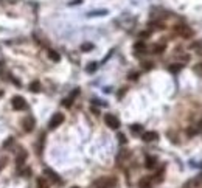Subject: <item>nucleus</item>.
<instances>
[{
	"mask_svg": "<svg viewBox=\"0 0 202 188\" xmlns=\"http://www.w3.org/2000/svg\"><path fill=\"white\" fill-rule=\"evenodd\" d=\"M104 14H107V11H96V13H92L89 16H104Z\"/></svg>",
	"mask_w": 202,
	"mask_h": 188,
	"instance_id": "5701e85b",
	"label": "nucleus"
},
{
	"mask_svg": "<svg viewBox=\"0 0 202 188\" xmlns=\"http://www.w3.org/2000/svg\"><path fill=\"white\" fill-rule=\"evenodd\" d=\"M92 48H93V44H82V45H81V50H82V51H90Z\"/></svg>",
	"mask_w": 202,
	"mask_h": 188,
	"instance_id": "4be33fe9",
	"label": "nucleus"
},
{
	"mask_svg": "<svg viewBox=\"0 0 202 188\" xmlns=\"http://www.w3.org/2000/svg\"><path fill=\"white\" fill-rule=\"evenodd\" d=\"M78 94H80V90L76 89V90L72 94V96H69V98H65V99L62 101V106H64V107H70V106L73 104V99H75V96H76Z\"/></svg>",
	"mask_w": 202,
	"mask_h": 188,
	"instance_id": "9d476101",
	"label": "nucleus"
},
{
	"mask_svg": "<svg viewBox=\"0 0 202 188\" xmlns=\"http://www.w3.org/2000/svg\"><path fill=\"white\" fill-rule=\"evenodd\" d=\"M182 67H184L182 64H173V65H169V67H168V70H169L171 73H177V72H180V70H182Z\"/></svg>",
	"mask_w": 202,
	"mask_h": 188,
	"instance_id": "dca6fc26",
	"label": "nucleus"
},
{
	"mask_svg": "<svg viewBox=\"0 0 202 188\" xmlns=\"http://www.w3.org/2000/svg\"><path fill=\"white\" fill-rule=\"evenodd\" d=\"M22 124H23V131H25V132H31V131L34 129L36 120H34L33 117H25L23 121H22Z\"/></svg>",
	"mask_w": 202,
	"mask_h": 188,
	"instance_id": "0eeeda50",
	"label": "nucleus"
},
{
	"mask_svg": "<svg viewBox=\"0 0 202 188\" xmlns=\"http://www.w3.org/2000/svg\"><path fill=\"white\" fill-rule=\"evenodd\" d=\"M38 188H48V182H47V179L39 177V179H38Z\"/></svg>",
	"mask_w": 202,
	"mask_h": 188,
	"instance_id": "a211bd4d",
	"label": "nucleus"
},
{
	"mask_svg": "<svg viewBox=\"0 0 202 188\" xmlns=\"http://www.w3.org/2000/svg\"><path fill=\"white\" fill-rule=\"evenodd\" d=\"M156 165H157V159L153 157V155H148L146 157V162H145V166L148 170H153V168H156Z\"/></svg>",
	"mask_w": 202,
	"mask_h": 188,
	"instance_id": "1a4fd4ad",
	"label": "nucleus"
},
{
	"mask_svg": "<svg viewBox=\"0 0 202 188\" xmlns=\"http://www.w3.org/2000/svg\"><path fill=\"white\" fill-rule=\"evenodd\" d=\"M118 140H120V143H123V145L127 141L126 139H124V135H123V134H118Z\"/></svg>",
	"mask_w": 202,
	"mask_h": 188,
	"instance_id": "b1692460",
	"label": "nucleus"
},
{
	"mask_svg": "<svg viewBox=\"0 0 202 188\" xmlns=\"http://www.w3.org/2000/svg\"><path fill=\"white\" fill-rule=\"evenodd\" d=\"M11 104H13L14 110H25V109H28V104H27L25 98H22V96H14L11 99Z\"/></svg>",
	"mask_w": 202,
	"mask_h": 188,
	"instance_id": "20e7f679",
	"label": "nucleus"
},
{
	"mask_svg": "<svg viewBox=\"0 0 202 188\" xmlns=\"http://www.w3.org/2000/svg\"><path fill=\"white\" fill-rule=\"evenodd\" d=\"M48 58L53 61V62H59L61 61V54L54 50H48Z\"/></svg>",
	"mask_w": 202,
	"mask_h": 188,
	"instance_id": "f8f14e48",
	"label": "nucleus"
},
{
	"mask_svg": "<svg viewBox=\"0 0 202 188\" xmlns=\"http://www.w3.org/2000/svg\"><path fill=\"white\" fill-rule=\"evenodd\" d=\"M72 188H80V187H72Z\"/></svg>",
	"mask_w": 202,
	"mask_h": 188,
	"instance_id": "cd10ccee",
	"label": "nucleus"
},
{
	"mask_svg": "<svg viewBox=\"0 0 202 188\" xmlns=\"http://www.w3.org/2000/svg\"><path fill=\"white\" fill-rule=\"evenodd\" d=\"M96 67H98V64H96V62H92V64H89V65L85 67V70H87L89 73H92V72L96 70Z\"/></svg>",
	"mask_w": 202,
	"mask_h": 188,
	"instance_id": "aec40b11",
	"label": "nucleus"
},
{
	"mask_svg": "<svg viewBox=\"0 0 202 188\" xmlns=\"http://www.w3.org/2000/svg\"><path fill=\"white\" fill-rule=\"evenodd\" d=\"M129 79H137V73H131L129 75Z\"/></svg>",
	"mask_w": 202,
	"mask_h": 188,
	"instance_id": "bb28decb",
	"label": "nucleus"
},
{
	"mask_svg": "<svg viewBox=\"0 0 202 188\" xmlns=\"http://www.w3.org/2000/svg\"><path fill=\"white\" fill-rule=\"evenodd\" d=\"M104 123H106L111 129H118V128H120V120H118L115 115H112V114H106V115H104Z\"/></svg>",
	"mask_w": 202,
	"mask_h": 188,
	"instance_id": "39448f33",
	"label": "nucleus"
},
{
	"mask_svg": "<svg viewBox=\"0 0 202 188\" xmlns=\"http://www.w3.org/2000/svg\"><path fill=\"white\" fill-rule=\"evenodd\" d=\"M64 120H65L64 114H62V112H56V114L51 117V120H50V123H48V128H50V129H56L58 126H61V124L64 123Z\"/></svg>",
	"mask_w": 202,
	"mask_h": 188,
	"instance_id": "7ed1b4c3",
	"label": "nucleus"
},
{
	"mask_svg": "<svg viewBox=\"0 0 202 188\" xmlns=\"http://www.w3.org/2000/svg\"><path fill=\"white\" fill-rule=\"evenodd\" d=\"M174 31H176L177 34H180L182 38H185V39H191V38L194 36V31H193L190 27H187V25H177V27L174 28Z\"/></svg>",
	"mask_w": 202,
	"mask_h": 188,
	"instance_id": "f03ea898",
	"label": "nucleus"
},
{
	"mask_svg": "<svg viewBox=\"0 0 202 188\" xmlns=\"http://www.w3.org/2000/svg\"><path fill=\"white\" fill-rule=\"evenodd\" d=\"M146 36H149V31H145V33H140V38H142V39H145Z\"/></svg>",
	"mask_w": 202,
	"mask_h": 188,
	"instance_id": "393cba45",
	"label": "nucleus"
},
{
	"mask_svg": "<svg viewBox=\"0 0 202 188\" xmlns=\"http://www.w3.org/2000/svg\"><path fill=\"white\" fill-rule=\"evenodd\" d=\"M117 185V180L114 177H100L93 182L92 188H114Z\"/></svg>",
	"mask_w": 202,
	"mask_h": 188,
	"instance_id": "f257e3e1",
	"label": "nucleus"
},
{
	"mask_svg": "<svg viewBox=\"0 0 202 188\" xmlns=\"http://www.w3.org/2000/svg\"><path fill=\"white\" fill-rule=\"evenodd\" d=\"M138 187H140V188H153V182H151V179H148V177H143V179H140V182H138Z\"/></svg>",
	"mask_w": 202,
	"mask_h": 188,
	"instance_id": "9b49d317",
	"label": "nucleus"
},
{
	"mask_svg": "<svg viewBox=\"0 0 202 188\" xmlns=\"http://www.w3.org/2000/svg\"><path fill=\"white\" fill-rule=\"evenodd\" d=\"M145 44L143 42H137L135 45H134V50H137V51H145Z\"/></svg>",
	"mask_w": 202,
	"mask_h": 188,
	"instance_id": "412c9836",
	"label": "nucleus"
},
{
	"mask_svg": "<svg viewBox=\"0 0 202 188\" xmlns=\"http://www.w3.org/2000/svg\"><path fill=\"white\" fill-rule=\"evenodd\" d=\"M131 131H132L134 134H142V132H143V128H142V124H132V126H131Z\"/></svg>",
	"mask_w": 202,
	"mask_h": 188,
	"instance_id": "f3484780",
	"label": "nucleus"
},
{
	"mask_svg": "<svg viewBox=\"0 0 202 188\" xmlns=\"http://www.w3.org/2000/svg\"><path fill=\"white\" fill-rule=\"evenodd\" d=\"M30 92H33V94L40 92V83L39 81H34V83H31V84H30Z\"/></svg>",
	"mask_w": 202,
	"mask_h": 188,
	"instance_id": "4468645a",
	"label": "nucleus"
},
{
	"mask_svg": "<svg viewBox=\"0 0 202 188\" xmlns=\"http://www.w3.org/2000/svg\"><path fill=\"white\" fill-rule=\"evenodd\" d=\"M157 132H154V131H149V132H142V139L143 141H154L157 140Z\"/></svg>",
	"mask_w": 202,
	"mask_h": 188,
	"instance_id": "6e6552de",
	"label": "nucleus"
},
{
	"mask_svg": "<svg viewBox=\"0 0 202 188\" xmlns=\"http://www.w3.org/2000/svg\"><path fill=\"white\" fill-rule=\"evenodd\" d=\"M30 173H31V170H30V168L23 170V176H25V177H27V176H30Z\"/></svg>",
	"mask_w": 202,
	"mask_h": 188,
	"instance_id": "a878e982",
	"label": "nucleus"
},
{
	"mask_svg": "<svg viewBox=\"0 0 202 188\" xmlns=\"http://www.w3.org/2000/svg\"><path fill=\"white\" fill-rule=\"evenodd\" d=\"M193 72L198 75V76H202V62H199V64H196L194 67H193Z\"/></svg>",
	"mask_w": 202,
	"mask_h": 188,
	"instance_id": "6ab92c4d",
	"label": "nucleus"
},
{
	"mask_svg": "<svg viewBox=\"0 0 202 188\" xmlns=\"http://www.w3.org/2000/svg\"><path fill=\"white\" fill-rule=\"evenodd\" d=\"M163 50H165V45H163V44H156V45H153V50H151V51H153V53H154V54H160V53H163Z\"/></svg>",
	"mask_w": 202,
	"mask_h": 188,
	"instance_id": "2eb2a0df",
	"label": "nucleus"
},
{
	"mask_svg": "<svg viewBox=\"0 0 202 188\" xmlns=\"http://www.w3.org/2000/svg\"><path fill=\"white\" fill-rule=\"evenodd\" d=\"M44 174H45V177H47V179H50L53 184H56V185H61V184H62V179H61V177H59L53 170L45 168V170H44Z\"/></svg>",
	"mask_w": 202,
	"mask_h": 188,
	"instance_id": "423d86ee",
	"label": "nucleus"
},
{
	"mask_svg": "<svg viewBox=\"0 0 202 188\" xmlns=\"http://www.w3.org/2000/svg\"><path fill=\"white\" fill-rule=\"evenodd\" d=\"M25 159H27V151H23V149L20 148V155H17V165L22 166L23 162H25Z\"/></svg>",
	"mask_w": 202,
	"mask_h": 188,
	"instance_id": "ddd939ff",
	"label": "nucleus"
}]
</instances>
